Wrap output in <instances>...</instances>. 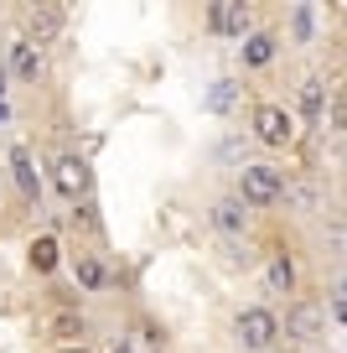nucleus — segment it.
Returning a JSON list of instances; mask_svg holds the SVG:
<instances>
[{"label": "nucleus", "mask_w": 347, "mask_h": 353, "mask_svg": "<svg viewBox=\"0 0 347 353\" xmlns=\"http://www.w3.org/2000/svg\"><path fill=\"white\" fill-rule=\"evenodd\" d=\"M322 327H326L322 301H295V307L285 312V332H291V338H322Z\"/></svg>", "instance_id": "nucleus-4"}, {"label": "nucleus", "mask_w": 347, "mask_h": 353, "mask_svg": "<svg viewBox=\"0 0 347 353\" xmlns=\"http://www.w3.org/2000/svg\"><path fill=\"white\" fill-rule=\"evenodd\" d=\"M26 260H32L36 276H47V270H57V260H63V250H57L52 234H42V239H32V250H26Z\"/></svg>", "instance_id": "nucleus-8"}, {"label": "nucleus", "mask_w": 347, "mask_h": 353, "mask_svg": "<svg viewBox=\"0 0 347 353\" xmlns=\"http://www.w3.org/2000/svg\"><path fill=\"white\" fill-rule=\"evenodd\" d=\"M280 192H285V176L275 166H244L239 172V203H249V208H270Z\"/></svg>", "instance_id": "nucleus-1"}, {"label": "nucleus", "mask_w": 347, "mask_h": 353, "mask_svg": "<svg viewBox=\"0 0 347 353\" xmlns=\"http://www.w3.org/2000/svg\"><path fill=\"white\" fill-rule=\"evenodd\" d=\"M114 353H130V348H114Z\"/></svg>", "instance_id": "nucleus-21"}, {"label": "nucleus", "mask_w": 347, "mask_h": 353, "mask_svg": "<svg viewBox=\"0 0 347 353\" xmlns=\"http://www.w3.org/2000/svg\"><path fill=\"white\" fill-rule=\"evenodd\" d=\"M244 219H249V213H244L239 198H223V203L213 208V223H218L223 234H244Z\"/></svg>", "instance_id": "nucleus-10"}, {"label": "nucleus", "mask_w": 347, "mask_h": 353, "mask_svg": "<svg viewBox=\"0 0 347 353\" xmlns=\"http://www.w3.org/2000/svg\"><path fill=\"white\" fill-rule=\"evenodd\" d=\"M73 223H78V229H88V234L98 229V219H94V213H88V208H78V213H73Z\"/></svg>", "instance_id": "nucleus-18"}, {"label": "nucleus", "mask_w": 347, "mask_h": 353, "mask_svg": "<svg viewBox=\"0 0 347 353\" xmlns=\"http://www.w3.org/2000/svg\"><path fill=\"white\" fill-rule=\"evenodd\" d=\"M207 26H213L218 37H249V6H239V0H218L213 11H207Z\"/></svg>", "instance_id": "nucleus-5"}, {"label": "nucleus", "mask_w": 347, "mask_h": 353, "mask_svg": "<svg viewBox=\"0 0 347 353\" xmlns=\"http://www.w3.org/2000/svg\"><path fill=\"white\" fill-rule=\"evenodd\" d=\"M0 88H6V73H0Z\"/></svg>", "instance_id": "nucleus-20"}, {"label": "nucleus", "mask_w": 347, "mask_h": 353, "mask_svg": "<svg viewBox=\"0 0 347 353\" xmlns=\"http://www.w3.org/2000/svg\"><path fill=\"white\" fill-rule=\"evenodd\" d=\"M73 276H78V286H83V291H98L109 281V270L94 260V254H78V260H73Z\"/></svg>", "instance_id": "nucleus-12"}, {"label": "nucleus", "mask_w": 347, "mask_h": 353, "mask_svg": "<svg viewBox=\"0 0 347 353\" xmlns=\"http://www.w3.org/2000/svg\"><path fill=\"white\" fill-rule=\"evenodd\" d=\"M239 338H244V348L264 353L275 338H280V317H275V312H264V307H249V312H239Z\"/></svg>", "instance_id": "nucleus-3"}, {"label": "nucleus", "mask_w": 347, "mask_h": 353, "mask_svg": "<svg viewBox=\"0 0 347 353\" xmlns=\"http://www.w3.org/2000/svg\"><path fill=\"white\" fill-rule=\"evenodd\" d=\"M135 338H140V343H135L130 353H156V348H161V332H156V327H140Z\"/></svg>", "instance_id": "nucleus-17"}, {"label": "nucleus", "mask_w": 347, "mask_h": 353, "mask_svg": "<svg viewBox=\"0 0 347 353\" xmlns=\"http://www.w3.org/2000/svg\"><path fill=\"white\" fill-rule=\"evenodd\" d=\"M301 104H306V114H311V120L322 114V83H316V78H311V83L301 88Z\"/></svg>", "instance_id": "nucleus-16"}, {"label": "nucleus", "mask_w": 347, "mask_h": 353, "mask_svg": "<svg viewBox=\"0 0 347 353\" xmlns=\"http://www.w3.org/2000/svg\"><path fill=\"white\" fill-rule=\"evenodd\" d=\"M254 135H260L264 145H291L295 141V114L285 110V104H260V110H254Z\"/></svg>", "instance_id": "nucleus-2"}, {"label": "nucleus", "mask_w": 347, "mask_h": 353, "mask_svg": "<svg viewBox=\"0 0 347 353\" xmlns=\"http://www.w3.org/2000/svg\"><path fill=\"white\" fill-rule=\"evenodd\" d=\"M57 32H63V6H36L26 16V47H47Z\"/></svg>", "instance_id": "nucleus-7"}, {"label": "nucleus", "mask_w": 347, "mask_h": 353, "mask_svg": "<svg viewBox=\"0 0 347 353\" xmlns=\"http://www.w3.org/2000/svg\"><path fill=\"white\" fill-rule=\"evenodd\" d=\"M270 286L291 296V286H295V265H291V254H270Z\"/></svg>", "instance_id": "nucleus-14"}, {"label": "nucleus", "mask_w": 347, "mask_h": 353, "mask_svg": "<svg viewBox=\"0 0 347 353\" xmlns=\"http://www.w3.org/2000/svg\"><path fill=\"white\" fill-rule=\"evenodd\" d=\"M42 73V52H36V47H16V78H36Z\"/></svg>", "instance_id": "nucleus-15"}, {"label": "nucleus", "mask_w": 347, "mask_h": 353, "mask_svg": "<svg viewBox=\"0 0 347 353\" xmlns=\"http://www.w3.org/2000/svg\"><path fill=\"white\" fill-rule=\"evenodd\" d=\"M57 192H67V198H78V192H88V182H94V172H88V161L83 156H73V151H63L57 156Z\"/></svg>", "instance_id": "nucleus-6"}, {"label": "nucleus", "mask_w": 347, "mask_h": 353, "mask_svg": "<svg viewBox=\"0 0 347 353\" xmlns=\"http://www.w3.org/2000/svg\"><path fill=\"white\" fill-rule=\"evenodd\" d=\"M239 52H244V63H249V68H264V63L275 57V37H270V32H249Z\"/></svg>", "instance_id": "nucleus-9"}, {"label": "nucleus", "mask_w": 347, "mask_h": 353, "mask_svg": "<svg viewBox=\"0 0 347 353\" xmlns=\"http://www.w3.org/2000/svg\"><path fill=\"white\" fill-rule=\"evenodd\" d=\"M11 172H16V182H21L26 198H36V172H32V151H26V145L11 151Z\"/></svg>", "instance_id": "nucleus-13"}, {"label": "nucleus", "mask_w": 347, "mask_h": 353, "mask_svg": "<svg viewBox=\"0 0 347 353\" xmlns=\"http://www.w3.org/2000/svg\"><path fill=\"white\" fill-rule=\"evenodd\" d=\"M47 332H52V338H63V343H78L83 338V317H78V312H52V317H47Z\"/></svg>", "instance_id": "nucleus-11"}, {"label": "nucleus", "mask_w": 347, "mask_h": 353, "mask_svg": "<svg viewBox=\"0 0 347 353\" xmlns=\"http://www.w3.org/2000/svg\"><path fill=\"white\" fill-rule=\"evenodd\" d=\"M63 353H83V348H63Z\"/></svg>", "instance_id": "nucleus-19"}]
</instances>
